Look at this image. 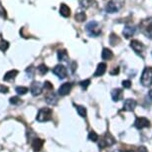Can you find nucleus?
<instances>
[{"mask_svg":"<svg viewBox=\"0 0 152 152\" xmlns=\"http://www.w3.org/2000/svg\"><path fill=\"white\" fill-rule=\"evenodd\" d=\"M139 29L144 36H146L149 39H152V17L140 21Z\"/></svg>","mask_w":152,"mask_h":152,"instance_id":"f257e3e1","label":"nucleus"},{"mask_svg":"<svg viewBox=\"0 0 152 152\" xmlns=\"http://www.w3.org/2000/svg\"><path fill=\"white\" fill-rule=\"evenodd\" d=\"M15 91H16V93H17L18 95H26L27 92L29 90H28V88H26V86H17Z\"/></svg>","mask_w":152,"mask_h":152,"instance_id":"a878e982","label":"nucleus"},{"mask_svg":"<svg viewBox=\"0 0 152 152\" xmlns=\"http://www.w3.org/2000/svg\"><path fill=\"white\" fill-rule=\"evenodd\" d=\"M76 108H77V111H78V113H79V116H82V117H86V109L85 106H77Z\"/></svg>","mask_w":152,"mask_h":152,"instance_id":"4be33fe9","label":"nucleus"},{"mask_svg":"<svg viewBox=\"0 0 152 152\" xmlns=\"http://www.w3.org/2000/svg\"><path fill=\"white\" fill-rule=\"evenodd\" d=\"M113 152H117V151H113Z\"/></svg>","mask_w":152,"mask_h":152,"instance_id":"58836bf2","label":"nucleus"},{"mask_svg":"<svg viewBox=\"0 0 152 152\" xmlns=\"http://www.w3.org/2000/svg\"><path fill=\"white\" fill-rule=\"evenodd\" d=\"M86 18L85 12H79L77 13L76 15H75V19H76L78 22H83V21H85Z\"/></svg>","mask_w":152,"mask_h":152,"instance_id":"393cba45","label":"nucleus"},{"mask_svg":"<svg viewBox=\"0 0 152 152\" xmlns=\"http://www.w3.org/2000/svg\"><path fill=\"white\" fill-rule=\"evenodd\" d=\"M115 142V140L113 136H111V134H108V133H106V135L104 136V138L100 139V142H99V148H104V147L106 146H111L113 145V144Z\"/></svg>","mask_w":152,"mask_h":152,"instance_id":"0eeeda50","label":"nucleus"},{"mask_svg":"<svg viewBox=\"0 0 152 152\" xmlns=\"http://www.w3.org/2000/svg\"><path fill=\"white\" fill-rule=\"evenodd\" d=\"M122 97H123V93L120 88H114V90H113V92H111V97H113L114 102L120 100L122 99Z\"/></svg>","mask_w":152,"mask_h":152,"instance_id":"dca6fc26","label":"nucleus"},{"mask_svg":"<svg viewBox=\"0 0 152 152\" xmlns=\"http://www.w3.org/2000/svg\"><path fill=\"white\" fill-rule=\"evenodd\" d=\"M135 31H136V29H135V27L133 26H125L124 29H123V35L125 36V38H130V37H132L133 35L135 34Z\"/></svg>","mask_w":152,"mask_h":152,"instance_id":"f3484780","label":"nucleus"},{"mask_svg":"<svg viewBox=\"0 0 152 152\" xmlns=\"http://www.w3.org/2000/svg\"><path fill=\"white\" fill-rule=\"evenodd\" d=\"M8 88L7 86H0V93H8Z\"/></svg>","mask_w":152,"mask_h":152,"instance_id":"f704fd0d","label":"nucleus"},{"mask_svg":"<svg viewBox=\"0 0 152 152\" xmlns=\"http://www.w3.org/2000/svg\"><path fill=\"white\" fill-rule=\"evenodd\" d=\"M106 63H99V65H97V71H95V77H100L102 76V75H104L106 71Z\"/></svg>","mask_w":152,"mask_h":152,"instance_id":"2eb2a0df","label":"nucleus"},{"mask_svg":"<svg viewBox=\"0 0 152 152\" xmlns=\"http://www.w3.org/2000/svg\"><path fill=\"white\" fill-rule=\"evenodd\" d=\"M44 144V140L41 138H35L32 142V148L35 152H38L42 149Z\"/></svg>","mask_w":152,"mask_h":152,"instance_id":"4468645a","label":"nucleus"},{"mask_svg":"<svg viewBox=\"0 0 152 152\" xmlns=\"http://www.w3.org/2000/svg\"><path fill=\"white\" fill-rule=\"evenodd\" d=\"M60 14L63 17H69L71 15V9L69 8V6H67L65 3H62L60 6Z\"/></svg>","mask_w":152,"mask_h":152,"instance_id":"a211bd4d","label":"nucleus"},{"mask_svg":"<svg viewBox=\"0 0 152 152\" xmlns=\"http://www.w3.org/2000/svg\"><path fill=\"white\" fill-rule=\"evenodd\" d=\"M148 97H149V99H150L152 100V90L149 91V93H148Z\"/></svg>","mask_w":152,"mask_h":152,"instance_id":"e433bc0d","label":"nucleus"},{"mask_svg":"<svg viewBox=\"0 0 152 152\" xmlns=\"http://www.w3.org/2000/svg\"><path fill=\"white\" fill-rule=\"evenodd\" d=\"M90 84H91L90 79H85V81H82L81 83H79V86L83 88V90H86V88L90 86Z\"/></svg>","mask_w":152,"mask_h":152,"instance_id":"7c9ffc66","label":"nucleus"},{"mask_svg":"<svg viewBox=\"0 0 152 152\" xmlns=\"http://www.w3.org/2000/svg\"><path fill=\"white\" fill-rule=\"evenodd\" d=\"M122 86L124 88H129L130 86H131V82L128 81V79H126V81H123L122 82Z\"/></svg>","mask_w":152,"mask_h":152,"instance_id":"473e14b6","label":"nucleus"},{"mask_svg":"<svg viewBox=\"0 0 152 152\" xmlns=\"http://www.w3.org/2000/svg\"><path fill=\"white\" fill-rule=\"evenodd\" d=\"M120 42V39L118 38L117 37V35H115V34H111V37H109V43L111 44L113 46H115L116 44L119 43Z\"/></svg>","mask_w":152,"mask_h":152,"instance_id":"5701e85b","label":"nucleus"},{"mask_svg":"<svg viewBox=\"0 0 152 152\" xmlns=\"http://www.w3.org/2000/svg\"><path fill=\"white\" fill-rule=\"evenodd\" d=\"M118 73H119V68L118 67L113 68V69L111 71V75H113V76H115V75H117Z\"/></svg>","mask_w":152,"mask_h":152,"instance_id":"72a5a7b5","label":"nucleus"},{"mask_svg":"<svg viewBox=\"0 0 152 152\" xmlns=\"http://www.w3.org/2000/svg\"><path fill=\"white\" fill-rule=\"evenodd\" d=\"M18 75V71L17 70H12V71H9L8 73L5 74V76L3 77V79L6 82L11 81V79H15V77Z\"/></svg>","mask_w":152,"mask_h":152,"instance_id":"aec40b11","label":"nucleus"},{"mask_svg":"<svg viewBox=\"0 0 152 152\" xmlns=\"http://www.w3.org/2000/svg\"><path fill=\"white\" fill-rule=\"evenodd\" d=\"M140 82L144 86H150L152 85V68L147 67L144 69L143 73H142Z\"/></svg>","mask_w":152,"mask_h":152,"instance_id":"39448f33","label":"nucleus"},{"mask_svg":"<svg viewBox=\"0 0 152 152\" xmlns=\"http://www.w3.org/2000/svg\"><path fill=\"white\" fill-rule=\"evenodd\" d=\"M72 88H73V85H72L71 83L63 84V85L59 88V95H63V97L69 95L70 92H71V90H72Z\"/></svg>","mask_w":152,"mask_h":152,"instance_id":"9d476101","label":"nucleus"},{"mask_svg":"<svg viewBox=\"0 0 152 152\" xmlns=\"http://www.w3.org/2000/svg\"><path fill=\"white\" fill-rule=\"evenodd\" d=\"M130 47H131L132 50L134 51L137 55L143 57V52H144L145 47H144V45L141 43V42L137 41V40H133V41H131V43H130Z\"/></svg>","mask_w":152,"mask_h":152,"instance_id":"423d86ee","label":"nucleus"},{"mask_svg":"<svg viewBox=\"0 0 152 152\" xmlns=\"http://www.w3.org/2000/svg\"><path fill=\"white\" fill-rule=\"evenodd\" d=\"M42 90H43V86L40 83H33L31 86V88H30V91H31V93L34 95V97H36V95H39L42 93Z\"/></svg>","mask_w":152,"mask_h":152,"instance_id":"f8f14e48","label":"nucleus"},{"mask_svg":"<svg viewBox=\"0 0 152 152\" xmlns=\"http://www.w3.org/2000/svg\"><path fill=\"white\" fill-rule=\"evenodd\" d=\"M69 59V55H68L66 50H60L58 52V60L61 61V62H65Z\"/></svg>","mask_w":152,"mask_h":152,"instance_id":"412c9836","label":"nucleus"},{"mask_svg":"<svg viewBox=\"0 0 152 152\" xmlns=\"http://www.w3.org/2000/svg\"><path fill=\"white\" fill-rule=\"evenodd\" d=\"M86 30L88 32V34L92 37H97L102 33V29H100L99 23L97 21H91V22H88L86 26Z\"/></svg>","mask_w":152,"mask_h":152,"instance_id":"f03ea898","label":"nucleus"},{"mask_svg":"<svg viewBox=\"0 0 152 152\" xmlns=\"http://www.w3.org/2000/svg\"><path fill=\"white\" fill-rule=\"evenodd\" d=\"M76 65H77L76 63H73V65H72V71H73V72L75 71V69H76V68H75V66H76Z\"/></svg>","mask_w":152,"mask_h":152,"instance_id":"4c0bfd02","label":"nucleus"},{"mask_svg":"<svg viewBox=\"0 0 152 152\" xmlns=\"http://www.w3.org/2000/svg\"><path fill=\"white\" fill-rule=\"evenodd\" d=\"M93 0H79V4H81V7H83V8H88V7H91L93 5Z\"/></svg>","mask_w":152,"mask_h":152,"instance_id":"b1692460","label":"nucleus"},{"mask_svg":"<svg viewBox=\"0 0 152 152\" xmlns=\"http://www.w3.org/2000/svg\"><path fill=\"white\" fill-rule=\"evenodd\" d=\"M135 152H148V151H147L146 147H144V146H140V147H138V148L136 149V151H135Z\"/></svg>","mask_w":152,"mask_h":152,"instance_id":"c9c22d12","label":"nucleus"},{"mask_svg":"<svg viewBox=\"0 0 152 152\" xmlns=\"http://www.w3.org/2000/svg\"><path fill=\"white\" fill-rule=\"evenodd\" d=\"M88 139H90L91 141H97V140L99 139V135L95 131H91L90 134H88Z\"/></svg>","mask_w":152,"mask_h":152,"instance_id":"c756f323","label":"nucleus"},{"mask_svg":"<svg viewBox=\"0 0 152 152\" xmlns=\"http://www.w3.org/2000/svg\"><path fill=\"white\" fill-rule=\"evenodd\" d=\"M113 52H111L109 49H107V48H104V50H102V60H111L113 59Z\"/></svg>","mask_w":152,"mask_h":152,"instance_id":"6ab92c4d","label":"nucleus"},{"mask_svg":"<svg viewBox=\"0 0 152 152\" xmlns=\"http://www.w3.org/2000/svg\"><path fill=\"white\" fill-rule=\"evenodd\" d=\"M9 102H10V104H15V106H17V104H20L21 102H21V99L18 97H10Z\"/></svg>","mask_w":152,"mask_h":152,"instance_id":"c85d7f7f","label":"nucleus"},{"mask_svg":"<svg viewBox=\"0 0 152 152\" xmlns=\"http://www.w3.org/2000/svg\"><path fill=\"white\" fill-rule=\"evenodd\" d=\"M43 86H44L45 90H48V91H52L53 90V85L50 83V82H45Z\"/></svg>","mask_w":152,"mask_h":152,"instance_id":"2f4dec72","label":"nucleus"},{"mask_svg":"<svg viewBox=\"0 0 152 152\" xmlns=\"http://www.w3.org/2000/svg\"><path fill=\"white\" fill-rule=\"evenodd\" d=\"M134 125H135V127L138 128V129H142V128L149 127L150 122H149L148 119L145 117H138V118H136V120H135Z\"/></svg>","mask_w":152,"mask_h":152,"instance_id":"1a4fd4ad","label":"nucleus"},{"mask_svg":"<svg viewBox=\"0 0 152 152\" xmlns=\"http://www.w3.org/2000/svg\"><path fill=\"white\" fill-rule=\"evenodd\" d=\"M124 1L125 0H109V2L106 7V11L108 13L118 12L124 5Z\"/></svg>","mask_w":152,"mask_h":152,"instance_id":"7ed1b4c3","label":"nucleus"},{"mask_svg":"<svg viewBox=\"0 0 152 152\" xmlns=\"http://www.w3.org/2000/svg\"><path fill=\"white\" fill-rule=\"evenodd\" d=\"M9 48V43L5 40H1L0 41V50L3 51V52H5L7 49Z\"/></svg>","mask_w":152,"mask_h":152,"instance_id":"cd10ccee","label":"nucleus"},{"mask_svg":"<svg viewBox=\"0 0 152 152\" xmlns=\"http://www.w3.org/2000/svg\"><path fill=\"white\" fill-rule=\"evenodd\" d=\"M53 73L59 79H63L67 77V69L63 66V65H57V66L53 69Z\"/></svg>","mask_w":152,"mask_h":152,"instance_id":"6e6552de","label":"nucleus"},{"mask_svg":"<svg viewBox=\"0 0 152 152\" xmlns=\"http://www.w3.org/2000/svg\"><path fill=\"white\" fill-rule=\"evenodd\" d=\"M52 109L48 108V107H44L39 111L38 114H37L36 119L40 122H45V121H49L52 118Z\"/></svg>","mask_w":152,"mask_h":152,"instance_id":"20e7f679","label":"nucleus"},{"mask_svg":"<svg viewBox=\"0 0 152 152\" xmlns=\"http://www.w3.org/2000/svg\"><path fill=\"white\" fill-rule=\"evenodd\" d=\"M46 102L49 104H52V106H55L58 102V97L56 95L55 93L50 92L46 95Z\"/></svg>","mask_w":152,"mask_h":152,"instance_id":"ddd939ff","label":"nucleus"},{"mask_svg":"<svg viewBox=\"0 0 152 152\" xmlns=\"http://www.w3.org/2000/svg\"><path fill=\"white\" fill-rule=\"evenodd\" d=\"M137 102H135L134 99H128L124 102V104H123V109L126 111H134V108L136 107Z\"/></svg>","mask_w":152,"mask_h":152,"instance_id":"9b49d317","label":"nucleus"},{"mask_svg":"<svg viewBox=\"0 0 152 152\" xmlns=\"http://www.w3.org/2000/svg\"><path fill=\"white\" fill-rule=\"evenodd\" d=\"M38 72H39V74L40 75H45L48 73V68H47L46 65H44V64H42V65H40V66L38 67Z\"/></svg>","mask_w":152,"mask_h":152,"instance_id":"bb28decb","label":"nucleus"}]
</instances>
